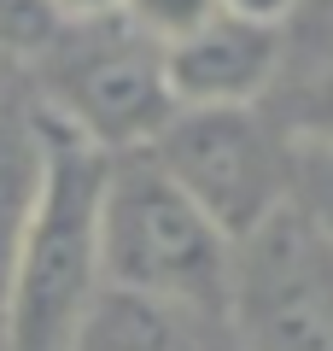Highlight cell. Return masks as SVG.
<instances>
[{
  "label": "cell",
  "mask_w": 333,
  "mask_h": 351,
  "mask_svg": "<svg viewBox=\"0 0 333 351\" xmlns=\"http://www.w3.org/2000/svg\"><path fill=\"white\" fill-rule=\"evenodd\" d=\"M228 263H234V240L152 164V152L106 158L99 276L111 293H135L210 322L228 311Z\"/></svg>",
  "instance_id": "obj_1"
},
{
  "label": "cell",
  "mask_w": 333,
  "mask_h": 351,
  "mask_svg": "<svg viewBox=\"0 0 333 351\" xmlns=\"http://www.w3.org/2000/svg\"><path fill=\"white\" fill-rule=\"evenodd\" d=\"M47 117V112H41ZM53 129L47 193L29 223V240L12 263L0 299V351H71L76 328L88 322L94 299L106 293L99 276V176L106 158L76 135Z\"/></svg>",
  "instance_id": "obj_2"
},
{
  "label": "cell",
  "mask_w": 333,
  "mask_h": 351,
  "mask_svg": "<svg viewBox=\"0 0 333 351\" xmlns=\"http://www.w3.org/2000/svg\"><path fill=\"white\" fill-rule=\"evenodd\" d=\"M36 64H41V100H47L41 112L64 135L94 147L99 158L147 152L175 117L158 41L129 29L117 12L59 29V41Z\"/></svg>",
  "instance_id": "obj_3"
},
{
  "label": "cell",
  "mask_w": 333,
  "mask_h": 351,
  "mask_svg": "<svg viewBox=\"0 0 333 351\" xmlns=\"http://www.w3.org/2000/svg\"><path fill=\"white\" fill-rule=\"evenodd\" d=\"M222 316L251 351H333V234L298 199L234 240Z\"/></svg>",
  "instance_id": "obj_4"
},
{
  "label": "cell",
  "mask_w": 333,
  "mask_h": 351,
  "mask_svg": "<svg viewBox=\"0 0 333 351\" xmlns=\"http://www.w3.org/2000/svg\"><path fill=\"white\" fill-rule=\"evenodd\" d=\"M147 152L228 240L293 199V147L263 106L175 112Z\"/></svg>",
  "instance_id": "obj_5"
},
{
  "label": "cell",
  "mask_w": 333,
  "mask_h": 351,
  "mask_svg": "<svg viewBox=\"0 0 333 351\" xmlns=\"http://www.w3.org/2000/svg\"><path fill=\"white\" fill-rule=\"evenodd\" d=\"M281 53L286 29H258L210 12L199 29L158 47V59L175 112H228V106H263L281 71Z\"/></svg>",
  "instance_id": "obj_6"
},
{
  "label": "cell",
  "mask_w": 333,
  "mask_h": 351,
  "mask_svg": "<svg viewBox=\"0 0 333 351\" xmlns=\"http://www.w3.org/2000/svg\"><path fill=\"white\" fill-rule=\"evenodd\" d=\"M53 129L41 106H0V299L12 281V263L29 240V223L47 193Z\"/></svg>",
  "instance_id": "obj_7"
},
{
  "label": "cell",
  "mask_w": 333,
  "mask_h": 351,
  "mask_svg": "<svg viewBox=\"0 0 333 351\" xmlns=\"http://www.w3.org/2000/svg\"><path fill=\"white\" fill-rule=\"evenodd\" d=\"M263 112L293 152H333V29L310 36L304 47L286 41Z\"/></svg>",
  "instance_id": "obj_8"
},
{
  "label": "cell",
  "mask_w": 333,
  "mask_h": 351,
  "mask_svg": "<svg viewBox=\"0 0 333 351\" xmlns=\"http://www.w3.org/2000/svg\"><path fill=\"white\" fill-rule=\"evenodd\" d=\"M199 316L170 311V304L135 299V293H99L88 322L76 328L71 351H205L193 339Z\"/></svg>",
  "instance_id": "obj_9"
},
{
  "label": "cell",
  "mask_w": 333,
  "mask_h": 351,
  "mask_svg": "<svg viewBox=\"0 0 333 351\" xmlns=\"http://www.w3.org/2000/svg\"><path fill=\"white\" fill-rule=\"evenodd\" d=\"M59 29H71L47 0H0V53L12 59H41L59 41Z\"/></svg>",
  "instance_id": "obj_10"
},
{
  "label": "cell",
  "mask_w": 333,
  "mask_h": 351,
  "mask_svg": "<svg viewBox=\"0 0 333 351\" xmlns=\"http://www.w3.org/2000/svg\"><path fill=\"white\" fill-rule=\"evenodd\" d=\"M210 12H217V0H117V18L129 29H140L147 41H158V47H170L175 36L199 29Z\"/></svg>",
  "instance_id": "obj_11"
},
{
  "label": "cell",
  "mask_w": 333,
  "mask_h": 351,
  "mask_svg": "<svg viewBox=\"0 0 333 351\" xmlns=\"http://www.w3.org/2000/svg\"><path fill=\"white\" fill-rule=\"evenodd\" d=\"M293 199L333 234V152H293Z\"/></svg>",
  "instance_id": "obj_12"
},
{
  "label": "cell",
  "mask_w": 333,
  "mask_h": 351,
  "mask_svg": "<svg viewBox=\"0 0 333 351\" xmlns=\"http://www.w3.org/2000/svg\"><path fill=\"white\" fill-rule=\"evenodd\" d=\"M298 6L304 0H217L222 18H240V24H258V29H293Z\"/></svg>",
  "instance_id": "obj_13"
},
{
  "label": "cell",
  "mask_w": 333,
  "mask_h": 351,
  "mask_svg": "<svg viewBox=\"0 0 333 351\" xmlns=\"http://www.w3.org/2000/svg\"><path fill=\"white\" fill-rule=\"evenodd\" d=\"M47 6L64 18V24H88V18H106V12H117V0H47Z\"/></svg>",
  "instance_id": "obj_14"
}]
</instances>
